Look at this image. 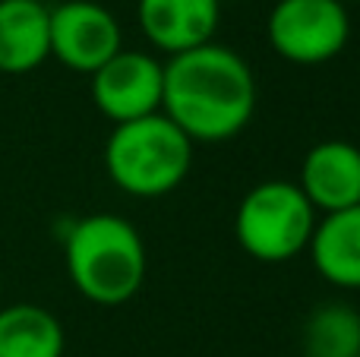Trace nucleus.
<instances>
[{
  "instance_id": "obj_1",
  "label": "nucleus",
  "mask_w": 360,
  "mask_h": 357,
  "mask_svg": "<svg viewBox=\"0 0 360 357\" xmlns=\"http://www.w3.org/2000/svg\"><path fill=\"white\" fill-rule=\"evenodd\" d=\"M256 111V76L237 51L218 41L165 60L162 114L190 143H228Z\"/></svg>"
},
{
  "instance_id": "obj_2",
  "label": "nucleus",
  "mask_w": 360,
  "mask_h": 357,
  "mask_svg": "<svg viewBox=\"0 0 360 357\" xmlns=\"http://www.w3.org/2000/svg\"><path fill=\"white\" fill-rule=\"evenodd\" d=\"M73 288L98 307L133 301L146 282V244L127 219L95 212L73 221L63 244Z\"/></svg>"
},
{
  "instance_id": "obj_3",
  "label": "nucleus",
  "mask_w": 360,
  "mask_h": 357,
  "mask_svg": "<svg viewBox=\"0 0 360 357\" xmlns=\"http://www.w3.org/2000/svg\"><path fill=\"white\" fill-rule=\"evenodd\" d=\"M193 168V143L165 117L117 124L105 143V171L117 190L139 200L168 196L186 181Z\"/></svg>"
},
{
  "instance_id": "obj_4",
  "label": "nucleus",
  "mask_w": 360,
  "mask_h": 357,
  "mask_svg": "<svg viewBox=\"0 0 360 357\" xmlns=\"http://www.w3.org/2000/svg\"><path fill=\"white\" fill-rule=\"evenodd\" d=\"M316 221V209L307 202L297 183L275 177L256 183L240 200L234 234L247 257H253L256 263L278 266L310 247Z\"/></svg>"
},
{
  "instance_id": "obj_5",
  "label": "nucleus",
  "mask_w": 360,
  "mask_h": 357,
  "mask_svg": "<svg viewBox=\"0 0 360 357\" xmlns=\"http://www.w3.org/2000/svg\"><path fill=\"white\" fill-rule=\"evenodd\" d=\"M266 35L281 60L319 67L348 48L351 13L342 0H275Z\"/></svg>"
},
{
  "instance_id": "obj_6",
  "label": "nucleus",
  "mask_w": 360,
  "mask_h": 357,
  "mask_svg": "<svg viewBox=\"0 0 360 357\" xmlns=\"http://www.w3.org/2000/svg\"><path fill=\"white\" fill-rule=\"evenodd\" d=\"M117 51H124V29L108 6L63 0L51 10V57L67 70L92 76Z\"/></svg>"
},
{
  "instance_id": "obj_7",
  "label": "nucleus",
  "mask_w": 360,
  "mask_h": 357,
  "mask_svg": "<svg viewBox=\"0 0 360 357\" xmlns=\"http://www.w3.org/2000/svg\"><path fill=\"white\" fill-rule=\"evenodd\" d=\"M92 101L114 126L162 111L165 63L146 51H117L92 76Z\"/></svg>"
},
{
  "instance_id": "obj_8",
  "label": "nucleus",
  "mask_w": 360,
  "mask_h": 357,
  "mask_svg": "<svg viewBox=\"0 0 360 357\" xmlns=\"http://www.w3.org/2000/svg\"><path fill=\"white\" fill-rule=\"evenodd\" d=\"M297 187L316 215L360 206V149L345 139L316 143L300 162Z\"/></svg>"
},
{
  "instance_id": "obj_9",
  "label": "nucleus",
  "mask_w": 360,
  "mask_h": 357,
  "mask_svg": "<svg viewBox=\"0 0 360 357\" xmlns=\"http://www.w3.org/2000/svg\"><path fill=\"white\" fill-rule=\"evenodd\" d=\"M136 19L146 41L174 57L215 41L221 0H136Z\"/></svg>"
},
{
  "instance_id": "obj_10",
  "label": "nucleus",
  "mask_w": 360,
  "mask_h": 357,
  "mask_svg": "<svg viewBox=\"0 0 360 357\" xmlns=\"http://www.w3.org/2000/svg\"><path fill=\"white\" fill-rule=\"evenodd\" d=\"M48 57L51 6L41 0H0V73H32Z\"/></svg>"
},
{
  "instance_id": "obj_11",
  "label": "nucleus",
  "mask_w": 360,
  "mask_h": 357,
  "mask_svg": "<svg viewBox=\"0 0 360 357\" xmlns=\"http://www.w3.org/2000/svg\"><path fill=\"white\" fill-rule=\"evenodd\" d=\"M307 253L329 285L360 291V206L323 215L313 228Z\"/></svg>"
},
{
  "instance_id": "obj_12",
  "label": "nucleus",
  "mask_w": 360,
  "mask_h": 357,
  "mask_svg": "<svg viewBox=\"0 0 360 357\" xmlns=\"http://www.w3.org/2000/svg\"><path fill=\"white\" fill-rule=\"evenodd\" d=\"M67 335L51 310L38 304L0 307V357H63Z\"/></svg>"
},
{
  "instance_id": "obj_13",
  "label": "nucleus",
  "mask_w": 360,
  "mask_h": 357,
  "mask_svg": "<svg viewBox=\"0 0 360 357\" xmlns=\"http://www.w3.org/2000/svg\"><path fill=\"white\" fill-rule=\"evenodd\" d=\"M307 357H357L360 354V313L348 304H323L304 323Z\"/></svg>"
},
{
  "instance_id": "obj_14",
  "label": "nucleus",
  "mask_w": 360,
  "mask_h": 357,
  "mask_svg": "<svg viewBox=\"0 0 360 357\" xmlns=\"http://www.w3.org/2000/svg\"><path fill=\"white\" fill-rule=\"evenodd\" d=\"M357 357H360V354H357Z\"/></svg>"
}]
</instances>
